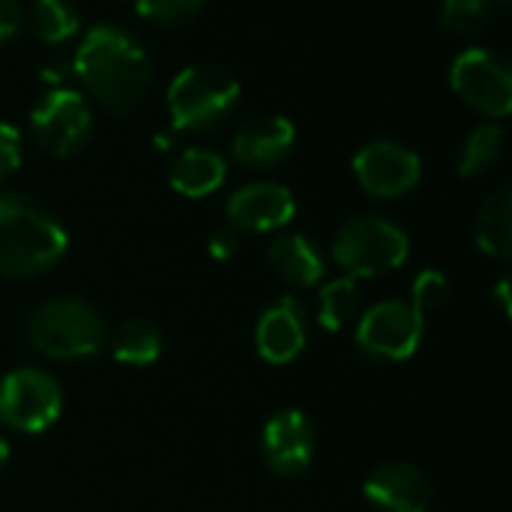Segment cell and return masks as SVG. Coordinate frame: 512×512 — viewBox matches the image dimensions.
<instances>
[{"mask_svg":"<svg viewBox=\"0 0 512 512\" xmlns=\"http://www.w3.org/2000/svg\"><path fill=\"white\" fill-rule=\"evenodd\" d=\"M156 147H162V150H168V147H171V141H168V135H156Z\"/></svg>","mask_w":512,"mask_h":512,"instance_id":"obj_31","label":"cell"},{"mask_svg":"<svg viewBox=\"0 0 512 512\" xmlns=\"http://www.w3.org/2000/svg\"><path fill=\"white\" fill-rule=\"evenodd\" d=\"M108 348H111V354H114L117 363H126V366H150L162 354V333L153 324L141 321V318H129V321H120L111 330Z\"/></svg>","mask_w":512,"mask_h":512,"instance_id":"obj_19","label":"cell"},{"mask_svg":"<svg viewBox=\"0 0 512 512\" xmlns=\"http://www.w3.org/2000/svg\"><path fill=\"white\" fill-rule=\"evenodd\" d=\"M354 177L375 198H399L420 183L423 159L399 141H372L357 150Z\"/></svg>","mask_w":512,"mask_h":512,"instance_id":"obj_10","label":"cell"},{"mask_svg":"<svg viewBox=\"0 0 512 512\" xmlns=\"http://www.w3.org/2000/svg\"><path fill=\"white\" fill-rule=\"evenodd\" d=\"M168 117L180 132H213L219 129L240 105L237 78L210 63L186 66L165 93Z\"/></svg>","mask_w":512,"mask_h":512,"instance_id":"obj_3","label":"cell"},{"mask_svg":"<svg viewBox=\"0 0 512 512\" xmlns=\"http://www.w3.org/2000/svg\"><path fill=\"white\" fill-rule=\"evenodd\" d=\"M63 393L60 384L42 369H15L0 378V423L21 432L39 435L60 420Z\"/></svg>","mask_w":512,"mask_h":512,"instance_id":"obj_7","label":"cell"},{"mask_svg":"<svg viewBox=\"0 0 512 512\" xmlns=\"http://www.w3.org/2000/svg\"><path fill=\"white\" fill-rule=\"evenodd\" d=\"M84 90L111 114L135 111L150 90L153 69L144 45L117 24H96L84 33L75 60Z\"/></svg>","mask_w":512,"mask_h":512,"instance_id":"obj_1","label":"cell"},{"mask_svg":"<svg viewBox=\"0 0 512 512\" xmlns=\"http://www.w3.org/2000/svg\"><path fill=\"white\" fill-rule=\"evenodd\" d=\"M363 495L378 512H429L432 507L429 477L408 462L378 465L366 477Z\"/></svg>","mask_w":512,"mask_h":512,"instance_id":"obj_14","label":"cell"},{"mask_svg":"<svg viewBox=\"0 0 512 512\" xmlns=\"http://www.w3.org/2000/svg\"><path fill=\"white\" fill-rule=\"evenodd\" d=\"M273 270L297 285V288H315L324 273H327V264H324V255L321 249L306 237V234H285V237H276L270 243V252H267Z\"/></svg>","mask_w":512,"mask_h":512,"instance_id":"obj_17","label":"cell"},{"mask_svg":"<svg viewBox=\"0 0 512 512\" xmlns=\"http://www.w3.org/2000/svg\"><path fill=\"white\" fill-rule=\"evenodd\" d=\"M9 453H12V450H9V441H6V438L0 435V468L6 465V459H9Z\"/></svg>","mask_w":512,"mask_h":512,"instance_id":"obj_30","label":"cell"},{"mask_svg":"<svg viewBox=\"0 0 512 512\" xmlns=\"http://www.w3.org/2000/svg\"><path fill=\"white\" fill-rule=\"evenodd\" d=\"M297 144V129L282 114H261L240 126V132L231 141V153L240 165L249 168H273Z\"/></svg>","mask_w":512,"mask_h":512,"instance_id":"obj_15","label":"cell"},{"mask_svg":"<svg viewBox=\"0 0 512 512\" xmlns=\"http://www.w3.org/2000/svg\"><path fill=\"white\" fill-rule=\"evenodd\" d=\"M456 96L483 117H507L512 111V69L492 48H465L450 66Z\"/></svg>","mask_w":512,"mask_h":512,"instance_id":"obj_8","label":"cell"},{"mask_svg":"<svg viewBox=\"0 0 512 512\" xmlns=\"http://www.w3.org/2000/svg\"><path fill=\"white\" fill-rule=\"evenodd\" d=\"M504 156V129L498 123H483L477 126L459 156V174L468 180H480L498 168Z\"/></svg>","mask_w":512,"mask_h":512,"instance_id":"obj_20","label":"cell"},{"mask_svg":"<svg viewBox=\"0 0 512 512\" xmlns=\"http://www.w3.org/2000/svg\"><path fill=\"white\" fill-rule=\"evenodd\" d=\"M30 132L39 150L57 159L81 153L93 135V114L81 93L54 87L30 108Z\"/></svg>","mask_w":512,"mask_h":512,"instance_id":"obj_6","label":"cell"},{"mask_svg":"<svg viewBox=\"0 0 512 512\" xmlns=\"http://www.w3.org/2000/svg\"><path fill=\"white\" fill-rule=\"evenodd\" d=\"M228 177V165L216 150L207 147H186L168 174V183L183 198H207L213 195Z\"/></svg>","mask_w":512,"mask_h":512,"instance_id":"obj_16","label":"cell"},{"mask_svg":"<svg viewBox=\"0 0 512 512\" xmlns=\"http://www.w3.org/2000/svg\"><path fill=\"white\" fill-rule=\"evenodd\" d=\"M201 9H204V0H135V12L144 21L165 27V30L192 24Z\"/></svg>","mask_w":512,"mask_h":512,"instance_id":"obj_24","label":"cell"},{"mask_svg":"<svg viewBox=\"0 0 512 512\" xmlns=\"http://www.w3.org/2000/svg\"><path fill=\"white\" fill-rule=\"evenodd\" d=\"M450 300V279L441 270H423L411 288V306L426 318V312L441 309Z\"/></svg>","mask_w":512,"mask_h":512,"instance_id":"obj_25","label":"cell"},{"mask_svg":"<svg viewBox=\"0 0 512 512\" xmlns=\"http://www.w3.org/2000/svg\"><path fill=\"white\" fill-rule=\"evenodd\" d=\"M501 6L495 0H444L441 6V24L453 33V36H474L480 33L492 15Z\"/></svg>","mask_w":512,"mask_h":512,"instance_id":"obj_23","label":"cell"},{"mask_svg":"<svg viewBox=\"0 0 512 512\" xmlns=\"http://www.w3.org/2000/svg\"><path fill=\"white\" fill-rule=\"evenodd\" d=\"M30 27L36 39H42L45 45H63L78 33L81 18L72 0H33Z\"/></svg>","mask_w":512,"mask_h":512,"instance_id":"obj_22","label":"cell"},{"mask_svg":"<svg viewBox=\"0 0 512 512\" xmlns=\"http://www.w3.org/2000/svg\"><path fill=\"white\" fill-rule=\"evenodd\" d=\"M207 249H210V255H213L216 261H228V258L240 249V231H234L231 225H225V228L213 231V234H210Z\"/></svg>","mask_w":512,"mask_h":512,"instance_id":"obj_28","label":"cell"},{"mask_svg":"<svg viewBox=\"0 0 512 512\" xmlns=\"http://www.w3.org/2000/svg\"><path fill=\"white\" fill-rule=\"evenodd\" d=\"M21 132L12 123L0 120V183H6L21 168Z\"/></svg>","mask_w":512,"mask_h":512,"instance_id":"obj_26","label":"cell"},{"mask_svg":"<svg viewBox=\"0 0 512 512\" xmlns=\"http://www.w3.org/2000/svg\"><path fill=\"white\" fill-rule=\"evenodd\" d=\"M27 336L48 360H81L102 348L105 324L87 300L54 297L30 312Z\"/></svg>","mask_w":512,"mask_h":512,"instance_id":"obj_4","label":"cell"},{"mask_svg":"<svg viewBox=\"0 0 512 512\" xmlns=\"http://www.w3.org/2000/svg\"><path fill=\"white\" fill-rule=\"evenodd\" d=\"M423 342V315L405 300H384L357 321V345L363 354L399 363L417 354Z\"/></svg>","mask_w":512,"mask_h":512,"instance_id":"obj_9","label":"cell"},{"mask_svg":"<svg viewBox=\"0 0 512 512\" xmlns=\"http://www.w3.org/2000/svg\"><path fill=\"white\" fill-rule=\"evenodd\" d=\"M474 234H477V246L498 261H507L512 255V189L501 186L495 189L474 222Z\"/></svg>","mask_w":512,"mask_h":512,"instance_id":"obj_18","label":"cell"},{"mask_svg":"<svg viewBox=\"0 0 512 512\" xmlns=\"http://www.w3.org/2000/svg\"><path fill=\"white\" fill-rule=\"evenodd\" d=\"M408 252H411L408 234L390 219L372 213L351 216L333 240V261L351 279L399 270L408 261Z\"/></svg>","mask_w":512,"mask_h":512,"instance_id":"obj_5","label":"cell"},{"mask_svg":"<svg viewBox=\"0 0 512 512\" xmlns=\"http://www.w3.org/2000/svg\"><path fill=\"white\" fill-rule=\"evenodd\" d=\"M495 3H498V6H507V3H510V0H495Z\"/></svg>","mask_w":512,"mask_h":512,"instance_id":"obj_32","label":"cell"},{"mask_svg":"<svg viewBox=\"0 0 512 512\" xmlns=\"http://www.w3.org/2000/svg\"><path fill=\"white\" fill-rule=\"evenodd\" d=\"M261 453L273 474L300 477L315 459V429L303 411H279L261 432Z\"/></svg>","mask_w":512,"mask_h":512,"instance_id":"obj_11","label":"cell"},{"mask_svg":"<svg viewBox=\"0 0 512 512\" xmlns=\"http://www.w3.org/2000/svg\"><path fill=\"white\" fill-rule=\"evenodd\" d=\"M360 312V291H357V279L351 276H339L330 279L321 294H318V324L327 333H342Z\"/></svg>","mask_w":512,"mask_h":512,"instance_id":"obj_21","label":"cell"},{"mask_svg":"<svg viewBox=\"0 0 512 512\" xmlns=\"http://www.w3.org/2000/svg\"><path fill=\"white\" fill-rule=\"evenodd\" d=\"M498 303L504 306V312H510V297H507V279L498 282Z\"/></svg>","mask_w":512,"mask_h":512,"instance_id":"obj_29","label":"cell"},{"mask_svg":"<svg viewBox=\"0 0 512 512\" xmlns=\"http://www.w3.org/2000/svg\"><path fill=\"white\" fill-rule=\"evenodd\" d=\"M306 339H309V321L297 297L285 294L261 312L255 327V348L261 360H267L270 366L291 363L306 348Z\"/></svg>","mask_w":512,"mask_h":512,"instance_id":"obj_13","label":"cell"},{"mask_svg":"<svg viewBox=\"0 0 512 512\" xmlns=\"http://www.w3.org/2000/svg\"><path fill=\"white\" fill-rule=\"evenodd\" d=\"M24 21H27V12L18 0H0V42L18 36Z\"/></svg>","mask_w":512,"mask_h":512,"instance_id":"obj_27","label":"cell"},{"mask_svg":"<svg viewBox=\"0 0 512 512\" xmlns=\"http://www.w3.org/2000/svg\"><path fill=\"white\" fill-rule=\"evenodd\" d=\"M294 213L297 201L282 183H249L228 198V225L234 231H279L294 219Z\"/></svg>","mask_w":512,"mask_h":512,"instance_id":"obj_12","label":"cell"},{"mask_svg":"<svg viewBox=\"0 0 512 512\" xmlns=\"http://www.w3.org/2000/svg\"><path fill=\"white\" fill-rule=\"evenodd\" d=\"M69 249V234L27 195H0V273L27 279L51 270Z\"/></svg>","mask_w":512,"mask_h":512,"instance_id":"obj_2","label":"cell"}]
</instances>
